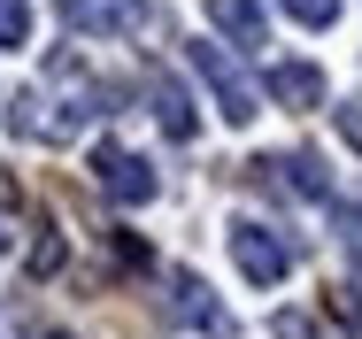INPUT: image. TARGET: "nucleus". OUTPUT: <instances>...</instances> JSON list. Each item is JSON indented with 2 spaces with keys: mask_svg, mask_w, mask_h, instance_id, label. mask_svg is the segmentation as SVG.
<instances>
[{
  "mask_svg": "<svg viewBox=\"0 0 362 339\" xmlns=\"http://www.w3.org/2000/svg\"><path fill=\"white\" fill-rule=\"evenodd\" d=\"M185 62H193V77L216 93V116H223V124H255V116H262V93H255V77L231 62L216 39H185Z\"/></svg>",
  "mask_w": 362,
  "mask_h": 339,
  "instance_id": "1",
  "label": "nucleus"
},
{
  "mask_svg": "<svg viewBox=\"0 0 362 339\" xmlns=\"http://www.w3.org/2000/svg\"><path fill=\"white\" fill-rule=\"evenodd\" d=\"M231 263H239L247 285H278L293 270V239L270 231V224H231Z\"/></svg>",
  "mask_w": 362,
  "mask_h": 339,
  "instance_id": "2",
  "label": "nucleus"
},
{
  "mask_svg": "<svg viewBox=\"0 0 362 339\" xmlns=\"http://www.w3.org/2000/svg\"><path fill=\"white\" fill-rule=\"evenodd\" d=\"M93 185H100L108 201H124V208H139V201L162 193V185H154V170H146L132 146H93Z\"/></svg>",
  "mask_w": 362,
  "mask_h": 339,
  "instance_id": "3",
  "label": "nucleus"
},
{
  "mask_svg": "<svg viewBox=\"0 0 362 339\" xmlns=\"http://www.w3.org/2000/svg\"><path fill=\"white\" fill-rule=\"evenodd\" d=\"M255 185H270V193H293V201H324L332 193V178H324V162L300 146V154H262L255 162Z\"/></svg>",
  "mask_w": 362,
  "mask_h": 339,
  "instance_id": "4",
  "label": "nucleus"
},
{
  "mask_svg": "<svg viewBox=\"0 0 362 339\" xmlns=\"http://www.w3.org/2000/svg\"><path fill=\"white\" fill-rule=\"evenodd\" d=\"M262 93H270L278 108L300 116V108H316V100H324V69H316V62H270V69H262Z\"/></svg>",
  "mask_w": 362,
  "mask_h": 339,
  "instance_id": "5",
  "label": "nucleus"
},
{
  "mask_svg": "<svg viewBox=\"0 0 362 339\" xmlns=\"http://www.w3.org/2000/svg\"><path fill=\"white\" fill-rule=\"evenodd\" d=\"M70 31H132L146 0H54Z\"/></svg>",
  "mask_w": 362,
  "mask_h": 339,
  "instance_id": "6",
  "label": "nucleus"
},
{
  "mask_svg": "<svg viewBox=\"0 0 362 339\" xmlns=\"http://www.w3.org/2000/svg\"><path fill=\"white\" fill-rule=\"evenodd\" d=\"M209 23L239 47H262V0H209Z\"/></svg>",
  "mask_w": 362,
  "mask_h": 339,
  "instance_id": "7",
  "label": "nucleus"
},
{
  "mask_svg": "<svg viewBox=\"0 0 362 339\" xmlns=\"http://www.w3.org/2000/svg\"><path fill=\"white\" fill-rule=\"evenodd\" d=\"M170 309H177L185 324H209V332L223 324V316H216V301H209V285H201V277H177V285H170Z\"/></svg>",
  "mask_w": 362,
  "mask_h": 339,
  "instance_id": "8",
  "label": "nucleus"
},
{
  "mask_svg": "<svg viewBox=\"0 0 362 339\" xmlns=\"http://www.w3.org/2000/svg\"><path fill=\"white\" fill-rule=\"evenodd\" d=\"M154 116H162L170 139H193V100H185V85H154Z\"/></svg>",
  "mask_w": 362,
  "mask_h": 339,
  "instance_id": "9",
  "label": "nucleus"
},
{
  "mask_svg": "<svg viewBox=\"0 0 362 339\" xmlns=\"http://www.w3.org/2000/svg\"><path fill=\"white\" fill-rule=\"evenodd\" d=\"M31 39V8L23 0H0V47H23Z\"/></svg>",
  "mask_w": 362,
  "mask_h": 339,
  "instance_id": "10",
  "label": "nucleus"
},
{
  "mask_svg": "<svg viewBox=\"0 0 362 339\" xmlns=\"http://www.w3.org/2000/svg\"><path fill=\"white\" fill-rule=\"evenodd\" d=\"M293 23H308V31H324V23H339V0H286Z\"/></svg>",
  "mask_w": 362,
  "mask_h": 339,
  "instance_id": "11",
  "label": "nucleus"
},
{
  "mask_svg": "<svg viewBox=\"0 0 362 339\" xmlns=\"http://www.w3.org/2000/svg\"><path fill=\"white\" fill-rule=\"evenodd\" d=\"M108 255H116L124 270H139V263H146V247H139V239H132V231H108Z\"/></svg>",
  "mask_w": 362,
  "mask_h": 339,
  "instance_id": "12",
  "label": "nucleus"
},
{
  "mask_svg": "<svg viewBox=\"0 0 362 339\" xmlns=\"http://www.w3.org/2000/svg\"><path fill=\"white\" fill-rule=\"evenodd\" d=\"M339 139L362 154V100H347V108H339Z\"/></svg>",
  "mask_w": 362,
  "mask_h": 339,
  "instance_id": "13",
  "label": "nucleus"
},
{
  "mask_svg": "<svg viewBox=\"0 0 362 339\" xmlns=\"http://www.w3.org/2000/svg\"><path fill=\"white\" fill-rule=\"evenodd\" d=\"M31 270H39V277L62 270V239H39V247H31Z\"/></svg>",
  "mask_w": 362,
  "mask_h": 339,
  "instance_id": "14",
  "label": "nucleus"
},
{
  "mask_svg": "<svg viewBox=\"0 0 362 339\" xmlns=\"http://www.w3.org/2000/svg\"><path fill=\"white\" fill-rule=\"evenodd\" d=\"M16 201H23V193H16V178L0 170V208H16Z\"/></svg>",
  "mask_w": 362,
  "mask_h": 339,
  "instance_id": "15",
  "label": "nucleus"
},
{
  "mask_svg": "<svg viewBox=\"0 0 362 339\" xmlns=\"http://www.w3.org/2000/svg\"><path fill=\"white\" fill-rule=\"evenodd\" d=\"M347 231H355V247H362V208H347Z\"/></svg>",
  "mask_w": 362,
  "mask_h": 339,
  "instance_id": "16",
  "label": "nucleus"
},
{
  "mask_svg": "<svg viewBox=\"0 0 362 339\" xmlns=\"http://www.w3.org/2000/svg\"><path fill=\"white\" fill-rule=\"evenodd\" d=\"M0 255H8V231H0Z\"/></svg>",
  "mask_w": 362,
  "mask_h": 339,
  "instance_id": "17",
  "label": "nucleus"
}]
</instances>
